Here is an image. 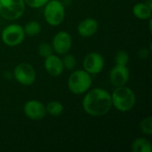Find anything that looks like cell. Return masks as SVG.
Listing matches in <instances>:
<instances>
[{
  "instance_id": "cell-4",
  "label": "cell",
  "mask_w": 152,
  "mask_h": 152,
  "mask_svg": "<svg viewBox=\"0 0 152 152\" xmlns=\"http://www.w3.org/2000/svg\"><path fill=\"white\" fill-rule=\"evenodd\" d=\"M25 12L23 0H0V16L7 20H14Z\"/></svg>"
},
{
  "instance_id": "cell-21",
  "label": "cell",
  "mask_w": 152,
  "mask_h": 152,
  "mask_svg": "<svg viewBox=\"0 0 152 152\" xmlns=\"http://www.w3.org/2000/svg\"><path fill=\"white\" fill-rule=\"evenodd\" d=\"M62 63H63L64 69H67L69 70H71L76 66V63H77L76 58L72 54H67V55L64 56V58L62 60Z\"/></svg>"
},
{
  "instance_id": "cell-18",
  "label": "cell",
  "mask_w": 152,
  "mask_h": 152,
  "mask_svg": "<svg viewBox=\"0 0 152 152\" xmlns=\"http://www.w3.org/2000/svg\"><path fill=\"white\" fill-rule=\"evenodd\" d=\"M140 128L143 134L151 135L152 134V118L151 117H148L142 120L140 123Z\"/></svg>"
},
{
  "instance_id": "cell-9",
  "label": "cell",
  "mask_w": 152,
  "mask_h": 152,
  "mask_svg": "<svg viewBox=\"0 0 152 152\" xmlns=\"http://www.w3.org/2000/svg\"><path fill=\"white\" fill-rule=\"evenodd\" d=\"M72 45V38L69 33L66 31L58 32L52 41V47L54 52L58 54L67 53Z\"/></svg>"
},
{
  "instance_id": "cell-23",
  "label": "cell",
  "mask_w": 152,
  "mask_h": 152,
  "mask_svg": "<svg viewBox=\"0 0 152 152\" xmlns=\"http://www.w3.org/2000/svg\"><path fill=\"white\" fill-rule=\"evenodd\" d=\"M149 53H150V52H149L147 49H142V50L140 52L139 55H140L141 58H143V59H144V58H147V57H148Z\"/></svg>"
},
{
  "instance_id": "cell-8",
  "label": "cell",
  "mask_w": 152,
  "mask_h": 152,
  "mask_svg": "<svg viewBox=\"0 0 152 152\" xmlns=\"http://www.w3.org/2000/svg\"><path fill=\"white\" fill-rule=\"evenodd\" d=\"M83 67L89 74H98L103 69L104 59L99 53H90L85 57Z\"/></svg>"
},
{
  "instance_id": "cell-10",
  "label": "cell",
  "mask_w": 152,
  "mask_h": 152,
  "mask_svg": "<svg viewBox=\"0 0 152 152\" xmlns=\"http://www.w3.org/2000/svg\"><path fill=\"white\" fill-rule=\"evenodd\" d=\"M25 115L32 120H40L45 118L46 110L45 105L37 100L28 101L23 108Z\"/></svg>"
},
{
  "instance_id": "cell-7",
  "label": "cell",
  "mask_w": 152,
  "mask_h": 152,
  "mask_svg": "<svg viewBox=\"0 0 152 152\" xmlns=\"http://www.w3.org/2000/svg\"><path fill=\"white\" fill-rule=\"evenodd\" d=\"M16 81L23 86H30L36 80V71L29 63H20L13 70Z\"/></svg>"
},
{
  "instance_id": "cell-22",
  "label": "cell",
  "mask_w": 152,
  "mask_h": 152,
  "mask_svg": "<svg viewBox=\"0 0 152 152\" xmlns=\"http://www.w3.org/2000/svg\"><path fill=\"white\" fill-rule=\"evenodd\" d=\"M26 4L32 8H39L45 6L49 0H23Z\"/></svg>"
},
{
  "instance_id": "cell-11",
  "label": "cell",
  "mask_w": 152,
  "mask_h": 152,
  "mask_svg": "<svg viewBox=\"0 0 152 152\" xmlns=\"http://www.w3.org/2000/svg\"><path fill=\"white\" fill-rule=\"evenodd\" d=\"M130 73L126 66L117 65L114 66L110 72V79L111 84L116 86H123L129 80Z\"/></svg>"
},
{
  "instance_id": "cell-14",
  "label": "cell",
  "mask_w": 152,
  "mask_h": 152,
  "mask_svg": "<svg viewBox=\"0 0 152 152\" xmlns=\"http://www.w3.org/2000/svg\"><path fill=\"white\" fill-rule=\"evenodd\" d=\"M133 13L140 20H149L151 18L152 8L145 3H137L133 7Z\"/></svg>"
},
{
  "instance_id": "cell-20",
  "label": "cell",
  "mask_w": 152,
  "mask_h": 152,
  "mask_svg": "<svg viewBox=\"0 0 152 152\" xmlns=\"http://www.w3.org/2000/svg\"><path fill=\"white\" fill-rule=\"evenodd\" d=\"M115 61L117 65L126 66L129 61V55L126 51H119L115 57Z\"/></svg>"
},
{
  "instance_id": "cell-1",
  "label": "cell",
  "mask_w": 152,
  "mask_h": 152,
  "mask_svg": "<svg viewBox=\"0 0 152 152\" xmlns=\"http://www.w3.org/2000/svg\"><path fill=\"white\" fill-rule=\"evenodd\" d=\"M82 105L84 110L90 116H104L112 107L111 94L102 88L92 89L84 97Z\"/></svg>"
},
{
  "instance_id": "cell-13",
  "label": "cell",
  "mask_w": 152,
  "mask_h": 152,
  "mask_svg": "<svg viewBox=\"0 0 152 152\" xmlns=\"http://www.w3.org/2000/svg\"><path fill=\"white\" fill-rule=\"evenodd\" d=\"M98 30V22L95 19L87 18L79 22L77 26V32L83 37H89L94 36Z\"/></svg>"
},
{
  "instance_id": "cell-25",
  "label": "cell",
  "mask_w": 152,
  "mask_h": 152,
  "mask_svg": "<svg viewBox=\"0 0 152 152\" xmlns=\"http://www.w3.org/2000/svg\"><path fill=\"white\" fill-rule=\"evenodd\" d=\"M0 18H1V16H0Z\"/></svg>"
},
{
  "instance_id": "cell-17",
  "label": "cell",
  "mask_w": 152,
  "mask_h": 152,
  "mask_svg": "<svg viewBox=\"0 0 152 152\" xmlns=\"http://www.w3.org/2000/svg\"><path fill=\"white\" fill-rule=\"evenodd\" d=\"M24 33L28 36H37L41 31V26L37 21H29L23 28Z\"/></svg>"
},
{
  "instance_id": "cell-12",
  "label": "cell",
  "mask_w": 152,
  "mask_h": 152,
  "mask_svg": "<svg viewBox=\"0 0 152 152\" xmlns=\"http://www.w3.org/2000/svg\"><path fill=\"white\" fill-rule=\"evenodd\" d=\"M45 69L53 77H59L63 72L64 67L62 60L57 55L51 54L45 60Z\"/></svg>"
},
{
  "instance_id": "cell-24",
  "label": "cell",
  "mask_w": 152,
  "mask_h": 152,
  "mask_svg": "<svg viewBox=\"0 0 152 152\" xmlns=\"http://www.w3.org/2000/svg\"><path fill=\"white\" fill-rule=\"evenodd\" d=\"M145 4H146L147 5H149L151 8H152V0H146Z\"/></svg>"
},
{
  "instance_id": "cell-15",
  "label": "cell",
  "mask_w": 152,
  "mask_h": 152,
  "mask_svg": "<svg viewBox=\"0 0 152 152\" xmlns=\"http://www.w3.org/2000/svg\"><path fill=\"white\" fill-rule=\"evenodd\" d=\"M132 151L134 152H151V143L145 138H137L132 143Z\"/></svg>"
},
{
  "instance_id": "cell-16",
  "label": "cell",
  "mask_w": 152,
  "mask_h": 152,
  "mask_svg": "<svg viewBox=\"0 0 152 152\" xmlns=\"http://www.w3.org/2000/svg\"><path fill=\"white\" fill-rule=\"evenodd\" d=\"M45 110H46V112L49 113L51 116L57 117V116H60L62 113L63 106L60 102L53 101V102H50L47 104V106L45 107Z\"/></svg>"
},
{
  "instance_id": "cell-2",
  "label": "cell",
  "mask_w": 152,
  "mask_h": 152,
  "mask_svg": "<svg viewBox=\"0 0 152 152\" xmlns=\"http://www.w3.org/2000/svg\"><path fill=\"white\" fill-rule=\"evenodd\" d=\"M112 105L119 111L127 112L131 110L136 102L134 91L125 86L117 87L111 94Z\"/></svg>"
},
{
  "instance_id": "cell-3",
  "label": "cell",
  "mask_w": 152,
  "mask_h": 152,
  "mask_svg": "<svg viewBox=\"0 0 152 152\" xmlns=\"http://www.w3.org/2000/svg\"><path fill=\"white\" fill-rule=\"evenodd\" d=\"M92 86V77L86 70H76L69 77L68 86L75 94H81L89 90Z\"/></svg>"
},
{
  "instance_id": "cell-19",
  "label": "cell",
  "mask_w": 152,
  "mask_h": 152,
  "mask_svg": "<svg viewBox=\"0 0 152 152\" xmlns=\"http://www.w3.org/2000/svg\"><path fill=\"white\" fill-rule=\"evenodd\" d=\"M53 47L51 45L47 44V43H42L38 45V48H37V52L39 53L40 56L44 57V58H46L48 57L49 55L53 54Z\"/></svg>"
},
{
  "instance_id": "cell-6",
  "label": "cell",
  "mask_w": 152,
  "mask_h": 152,
  "mask_svg": "<svg viewBox=\"0 0 152 152\" xmlns=\"http://www.w3.org/2000/svg\"><path fill=\"white\" fill-rule=\"evenodd\" d=\"M24 29L18 24H11L5 27L1 36L3 42L9 46H16L21 44L24 40Z\"/></svg>"
},
{
  "instance_id": "cell-5",
  "label": "cell",
  "mask_w": 152,
  "mask_h": 152,
  "mask_svg": "<svg viewBox=\"0 0 152 152\" xmlns=\"http://www.w3.org/2000/svg\"><path fill=\"white\" fill-rule=\"evenodd\" d=\"M45 20L51 26L60 25L65 17L64 5L59 0H49L45 5Z\"/></svg>"
}]
</instances>
